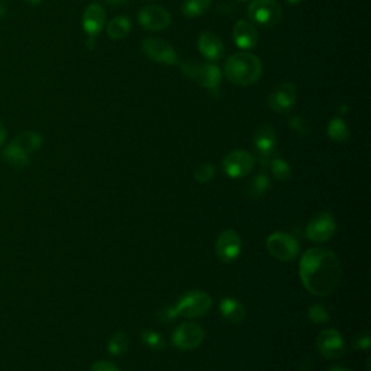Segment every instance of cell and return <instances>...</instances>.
Masks as SVG:
<instances>
[{
	"label": "cell",
	"instance_id": "4",
	"mask_svg": "<svg viewBox=\"0 0 371 371\" xmlns=\"http://www.w3.org/2000/svg\"><path fill=\"white\" fill-rule=\"evenodd\" d=\"M182 71L189 78L195 80L202 87H206L209 92L218 93V86L222 80L221 70L214 64H196V62H183Z\"/></svg>",
	"mask_w": 371,
	"mask_h": 371
},
{
	"label": "cell",
	"instance_id": "28",
	"mask_svg": "<svg viewBox=\"0 0 371 371\" xmlns=\"http://www.w3.org/2000/svg\"><path fill=\"white\" fill-rule=\"evenodd\" d=\"M270 169L274 177H276V179L280 182H286L290 179V177H292V169H290L287 161L280 157H276L270 161Z\"/></svg>",
	"mask_w": 371,
	"mask_h": 371
},
{
	"label": "cell",
	"instance_id": "34",
	"mask_svg": "<svg viewBox=\"0 0 371 371\" xmlns=\"http://www.w3.org/2000/svg\"><path fill=\"white\" fill-rule=\"evenodd\" d=\"M90 371H119V368L110 361H98L90 367Z\"/></svg>",
	"mask_w": 371,
	"mask_h": 371
},
{
	"label": "cell",
	"instance_id": "17",
	"mask_svg": "<svg viewBox=\"0 0 371 371\" xmlns=\"http://www.w3.org/2000/svg\"><path fill=\"white\" fill-rule=\"evenodd\" d=\"M232 34L236 46H239L241 50H251L258 41L255 26L247 21H238L232 29Z\"/></svg>",
	"mask_w": 371,
	"mask_h": 371
},
{
	"label": "cell",
	"instance_id": "7",
	"mask_svg": "<svg viewBox=\"0 0 371 371\" xmlns=\"http://www.w3.org/2000/svg\"><path fill=\"white\" fill-rule=\"evenodd\" d=\"M205 340L203 328L196 322H184L173 332V345L179 350H195Z\"/></svg>",
	"mask_w": 371,
	"mask_h": 371
},
{
	"label": "cell",
	"instance_id": "22",
	"mask_svg": "<svg viewBox=\"0 0 371 371\" xmlns=\"http://www.w3.org/2000/svg\"><path fill=\"white\" fill-rule=\"evenodd\" d=\"M106 31L112 40H123L131 32V21L125 16H118L107 24Z\"/></svg>",
	"mask_w": 371,
	"mask_h": 371
},
{
	"label": "cell",
	"instance_id": "16",
	"mask_svg": "<svg viewBox=\"0 0 371 371\" xmlns=\"http://www.w3.org/2000/svg\"><path fill=\"white\" fill-rule=\"evenodd\" d=\"M106 24V15L101 5L92 3L83 13V28L90 37L99 35Z\"/></svg>",
	"mask_w": 371,
	"mask_h": 371
},
{
	"label": "cell",
	"instance_id": "3",
	"mask_svg": "<svg viewBox=\"0 0 371 371\" xmlns=\"http://www.w3.org/2000/svg\"><path fill=\"white\" fill-rule=\"evenodd\" d=\"M173 308L177 318H202L211 311L212 297L203 290H190L173 304Z\"/></svg>",
	"mask_w": 371,
	"mask_h": 371
},
{
	"label": "cell",
	"instance_id": "23",
	"mask_svg": "<svg viewBox=\"0 0 371 371\" xmlns=\"http://www.w3.org/2000/svg\"><path fill=\"white\" fill-rule=\"evenodd\" d=\"M15 142L18 144L24 151L31 154V153H35L41 148L42 137L37 132H24L22 135H19L18 138L15 139Z\"/></svg>",
	"mask_w": 371,
	"mask_h": 371
},
{
	"label": "cell",
	"instance_id": "21",
	"mask_svg": "<svg viewBox=\"0 0 371 371\" xmlns=\"http://www.w3.org/2000/svg\"><path fill=\"white\" fill-rule=\"evenodd\" d=\"M270 189V179L266 173H260L254 175L252 179L244 187V196L254 200L263 198Z\"/></svg>",
	"mask_w": 371,
	"mask_h": 371
},
{
	"label": "cell",
	"instance_id": "32",
	"mask_svg": "<svg viewBox=\"0 0 371 371\" xmlns=\"http://www.w3.org/2000/svg\"><path fill=\"white\" fill-rule=\"evenodd\" d=\"M157 318H158L159 322H166V324H169V322L175 320L177 316H175V312H174L173 304L166 306V308H163V309H159L158 313H157Z\"/></svg>",
	"mask_w": 371,
	"mask_h": 371
},
{
	"label": "cell",
	"instance_id": "39",
	"mask_svg": "<svg viewBox=\"0 0 371 371\" xmlns=\"http://www.w3.org/2000/svg\"><path fill=\"white\" fill-rule=\"evenodd\" d=\"M26 2L31 3V5H38V3L42 2V0H26Z\"/></svg>",
	"mask_w": 371,
	"mask_h": 371
},
{
	"label": "cell",
	"instance_id": "19",
	"mask_svg": "<svg viewBox=\"0 0 371 371\" xmlns=\"http://www.w3.org/2000/svg\"><path fill=\"white\" fill-rule=\"evenodd\" d=\"M219 309L222 316L232 324H241L245 319V308L244 304L234 297H223L221 300Z\"/></svg>",
	"mask_w": 371,
	"mask_h": 371
},
{
	"label": "cell",
	"instance_id": "12",
	"mask_svg": "<svg viewBox=\"0 0 371 371\" xmlns=\"http://www.w3.org/2000/svg\"><path fill=\"white\" fill-rule=\"evenodd\" d=\"M241 248H243V239L238 232L227 230L219 234L216 239V255L221 261L234 263L241 254Z\"/></svg>",
	"mask_w": 371,
	"mask_h": 371
},
{
	"label": "cell",
	"instance_id": "24",
	"mask_svg": "<svg viewBox=\"0 0 371 371\" xmlns=\"http://www.w3.org/2000/svg\"><path fill=\"white\" fill-rule=\"evenodd\" d=\"M129 348V338L123 332H115L107 343V351L110 356L121 357Z\"/></svg>",
	"mask_w": 371,
	"mask_h": 371
},
{
	"label": "cell",
	"instance_id": "30",
	"mask_svg": "<svg viewBox=\"0 0 371 371\" xmlns=\"http://www.w3.org/2000/svg\"><path fill=\"white\" fill-rule=\"evenodd\" d=\"M288 126L292 131H295L299 137H308L311 134V128L308 121L302 117H292L288 119Z\"/></svg>",
	"mask_w": 371,
	"mask_h": 371
},
{
	"label": "cell",
	"instance_id": "18",
	"mask_svg": "<svg viewBox=\"0 0 371 371\" xmlns=\"http://www.w3.org/2000/svg\"><path fill=\"white\" fill-rule=\"evenodd\" d=\"M199 50L209 61H218L223 55V44L214 32H203L198 41Z\"/></svg>",
	"mask_w": 371,
	"mask_h": 371
},
{
	"label": "cell",
	"instance_id": "25",
	"mask_svg": "<svg viewBox=\"0 0 371 371\" xmlns=\"http://www.w3.org/2000/svg\"><path fill=\"white\" fill-rule=\"evenodd\" d=\"M328 137L336 142H345L350 138V129L341 118H334L328 125Z\"/></svg>",
	"mask_w": 371,
	"mask_h": 371
},
{
	"label": "cell",
	"instance_id": "6",
	"mask_svg": "<svg viewBox=\"0 0 371 371\" xmlns=\"http://www.w3.org/2000/svg\"><path fill=\"white\" fill-rule=\"evenodd\" d=\"M268 252L280 261H292L299 255V243L297 239L286 232H274L267 241Z\"/></svg>",
	"mask_w": 371,
	"mask_h": 371
},
{
	"label": "cell",
	"instance_id": "10",
	"mask_svg": "<svg viewBox=\"0 0 371 371\" xmlns=\"http://www.w3.org/2000/svg\"><path fill=\"white\" fill-rule=\"evenodd\" d=\"M142 51L153 61L166 64V66H174V64L179 62V55L174 51V48L163 40L158 38L144 40Z\"/></svg>",
	"mask_w": 371,
	"mask_h": 371
},
{
	"label": "cell",
	"instance_id": "31",
	"mask_svg": "<svg viewBox=\"0 0 371 371\" xmlns=\"http://www.w3.org/2000/svg\"><path fill=\"white\" fill-rule=\"evenodd\" d=\"M215 174H216L215 167L212 164L206 163V164H202L200 167L196 169V171H195V179L199 183H209L211 180H214Z\"/></svg>",
	"mask_w": 371,
	"mask_h": 371
},
{
	"label": "cell",
	"instance_id": "26",
	"mask_svg": "<svg viewBox=\"0 0 371 371\" xmlns=\"http://www.w3.org/2000/svg\"><path fill=\"white\" fill-rule=\"evenodd\" d=\"M211 6V0H184L182 10L187 18H198L202 16Z\"/></svg>",
	"mask_w": 371,
	"mask_h": 371
},
{
	"label": "cell",
	"instance_id": "8",
	"mask_svg": "<svg viewBox=\"0 0 371 371\" xmlns=\"http://www.w3.org/2000/svg\"><path fill=\"white\" fill-rule=\"evenodd\" d=\"M336 231V222L328 212H320L315 215L306 227V236L313 243H325L331 239Z\"/></svg>",
	"mask_w": 371,
	"mask_h": 371
},
{
	"label": "cell",
	"instance_id": "13",
	"mask_svg": "<svg viewBox=\"0 0 371 371\" xmlns=\"http://www.w3.org/2000/svg\"><path fill=\"white\" fill-rule=\"evenodd\" d=\"M254 147L257 150L258 157H260L263 166H266V163L268 164L271 155L274 153V148H276V142H277V137L276 132H274V129L271 125L268 123H263L255 129L254 132Z\"/></svg>",
	"mask_w": 371,
	"mask_h": 371
},
{
	"label": "cell",
	"instance_id": "41",
	"mask_svg": "<svg viewBox=\"0 0 371 371\" xmlns=\"http://www.w3.org/2000/svg\"><path fill=\"white\" fill-rule=\"evenodd\" d=\"M241 2H245V0H241Z\"/></svg>",
	"mask_w": 371,
	"mask_h": 371
},
{
	"label": "cell",
	"instance_id": "27",
	"mask_svg": "<svg viewBox=\"0 0 371 371\" xmlns=\"http://www.w3.org/2000/svg\"><path fill=\"white\" fill-rule=\"evenodd\" d=\"M141 340H142L145 347H148L154 351H161L167 347L164 336L155 332V331H153V329H144L141 332Z\"/></svg>",
	"mask_w": 371,
	"mask_h": 371
},
{
	"label": "cell",
	"instance_id": "1",
	"mask_svg": "<svg viewBox=\"0 0 371 371\" xmlns=\"http://www.w3.org/2000/svg\"><path fill=\"white\" fill-rule=\"evenodd\" d=\"M299 274L303 286L315 296H329L340 284L341 263L335 252L327 248H311L302 257Z\"/></svg>",
	"mask_w": 371,
	"mask_h": 371
},
{
	"label": "cell",
	"instance_id": "36",
	"mask_svg": "<svg viewBox=\"0 0 371 371\" xmlns=\"http://www.w3.org/2000/svg\"><path fill=\"white\" fill-rule=\"evenodd\" d=\"M105 2L109 5H123V3L129 2V0H105Z\"/></svg>",
	"mask_w": 371,
	"mask_h": 371
},
{
	"label": "cell",
	"instance_id": "15",
	"mask_svg": "<svg viewBox=\"0 0 371 371\" xmlns=\"http://www.w3.org/2000/svg\"><path fill=\"white\" fill-rule=\"evenodd\" d=\"M138 21L142 28L157 32V31L167 29L171 25V15L164 8L151 5V6L144 8L139 12Z\"/></svg>",
	"mask_w": 371,
	"mask_h": 371
},
{
	"label": "cell",
	"instance_id": "20",
	"mask_svg": "<svg viewBox=\"0 0 371 371\" xmlns=\"http://www.w3.org/2000/svg\"><path fill=\"white\" fill-rule=\"evenodd\" d=\"M2 157L9 166L15 169H24L29 164V154L24 151L15 141L3 148Z\"/></svg>",
	"mask_w": 371,
	"mask_h": 371
},
{
	"label": "cell",
	"instance_id": "14",
	"mask_svg": "<svg viewBox=\"0 0 371 371\" xmlns=\"http://www.w3.org/2000/svg\"><path fill=\"white\" fill-rule=\"evenodd\" d=\"M316 345L322 357H325L327 360L340 359L345 351L344 338L335 329L322 331L316 340Z\"/></svg>",
	"mask_w": 371,
	"mask_h": 371
},
{
	"label": "cell",
	"instance_id": "35",
	"mask_svg": "<svg viewBox=\"0 0 371 371\" xmlns=\"http://www.w3.org/2000/svg\"><path fill=\"white\" fill-rule=\"evenodd\" d=\"M5 141H6V129L2 125V122H0V147L5 144Z\"/></svg>",
	"mask_w": 371,
	"mask_h": 371
},
{
	"label": "cell",
	"instance_id": "2",
	"mask_svg": "<svg viewBox=\"0 0 371 371\" xmlns=\"http://www.w3.org/2000/svg\"><path fill=\"white\" fill-rule=\"evenodd\" d=\"M225 74L234 85L251 86L260 80L263 74V64L257 55L238 53L230 57L225 64Z\"/></svg>",
	"mask_w": 371,
	"mask_h": 371
},
{
	"label": "cell",
	"instance_id": "9",
	"mask_svg": "<svg viewBox=\"0 0 371 371\" xmlns=\"http://www.w3.org/2000/svg\"><path fill=\"white\" fill-rule=\"evenodd\" d=\"M255 164L254 157L243 150H235L223 158V170L231 179H243L248 175Z\"/></svg>",
	"mask_w": 371,
	"mask_h": 371
},
{
	"label": "cell",
	"instance_id": "38",
	"mask_svg": "<svg viewBox=\"0 0 371 371\" xmlns=\"http://www.w3.org/2000/svg\"><path fill=\"white\" fill-rule=\"evenodd\" d=\"M329 371H351L348 370L347 367H341V365H336V367H332Z\"/></svg>",
	"mask_w": 371,
	"mask_h": 371
},
{
	"label": "cell",
	"instance_id": "5",
	"mask_svg": "<svg viewBox=\"0 0 371 371\" xmlns=\"http://www.w3.org/2000/svg\"><path fill=\"white\" fill-rule=\"evenodd\" d=\"M248 15L255 24L271 28L282 22L283 9L276 0H252Z\"/></svg>",
	"mask_w": 371,
	"mask_h": 371
},
{
	"label": "cell",
	"instance_id": "11",
	"mask_svg": "<svg viewBox=\"0 0 371 371\" xmlns=\"http://www.w3.org/2000/svg\"><path fill=\"white\" fill-rule=\"evenodd\" d=\"M297 98L296 86L290 82L279 85L268 96V106L277 114H287L293 109Z\"/></svg>",
	"mask_w": 371,
	"mask_h": 371
},
{
	"label": "cell",
	"instance_id": "29",
	"mask_svg": "<svg viewBox=\"0 0 371 371\" xmlns=\"http://www.w3.org/2000/svg\"><path fill=\"white\" fill-rule=\"evenodd\" d=\"M308 316H309L311 322H313V324H318V325L327 324V322H329V319H331L328 311L322 304H312L309 308Z\"/></svg>",
	"mask_w": 371,
	"mask_h": 371
},
{
	"label": "cell",
	"instance_id": "37",
	"mask_svg": "<svg viewBox=\"0 0 371 371\" xmlns=\"http://www.w3.org/2000/svg\"><path fill=\"white\" fill-rule=\"evenodd\" d=\"M6 15V5H5V0H0V18Z\"/></svg>",
	"mask_w": 371,
	"mask_h": 371
},
{
	"label": "cell",
	"instance_id": "40",
	"mask_svg": "<svg viewBox=\"0 0 371 371\" xmlns=\"http://www.w3.org/2000/svg\"><path fill=\"white\" fill-rule=\"evenodd\" d=\"M287 2H288V3H292V5H297V3L302 2V0H287Z\"/></svg>",
	"mask_w": 371,
	"mask_h": 371
},
{
	"label": "cell",
	"instance_id": "33",
	"mask_svg": "<svg viewBox=\"0 0 371 371\" xmlns=\"http://www.w3.org/2000/svg\"><path fill=\"white\" fill-rule=\"evenodd\" d=\"M352 345H354V348H356V350H368L370 345H371V338H370L368 332L360 334L356 338V340H354Z\"/></svg>",
	"mask_w": 371,
	"mask_h": 371
}]
</instances>
